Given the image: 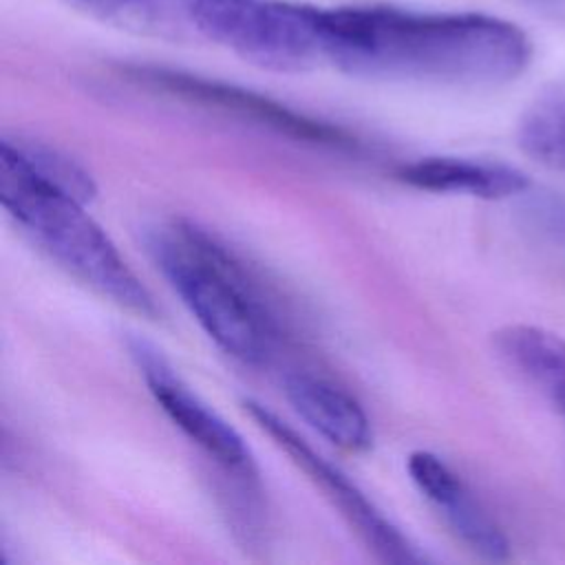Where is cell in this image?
<instances>
[{
	"instance_id": "obj_1",
	"label": "cell",
	"mask_w": 565,
	"mask_h": 565,
	"mask_svg": "<svg viewBox=\"0 0 565 565\" xmlns=\"http://www.w3.org/2000/svg\"><path fill=\"white\" fill-rule=\"evenodd\" d=\"M320 51L358 77L455 88L508 84L532 60V42L508 20L391 4L320 7Z\"/></svg>"
},
{
	"instance_id": "obj_2",
	"label": "cell",
	"mask_w": 565,
	"mask_h": 565,
	"mask_svg": "<svg viewBox=\"0 0 565 565\" xmlns=\"http://www.w3.org/2000/svg\"><path fill=\"white\" fill-rule=\"evenodd\" d=\"M146 245L157 269L221 351L243 364H267L280 342V320L247 265L190 221L148 230Z\"/></svg>"
},
{
	"instance_id": "obj_3",
	"label": "cell",
	"mask_w": 565,
	"mask_h": 565,
	"mask_svg": "<svg viewBox=\"0 0 565 565\" xmlns=\"http://www.w3.org/2000/svg\"><path fill=\"white\" fill-rule=\"evenodd\" d=\"M0 201L22 234L68 276L113 305L154 318L157 302L84 201L40 177L18 148L0 141Z\"/></svg>"
},
{
	"instance_id": "obj_4",
	"label": "cell",
	"mask_w": 565,
	"mask_h": 565,
	"mask_svg": "<svg viewBox=\"0 0 565 565\" xmlns=\"http://www.w3.org/2000/svg\"><path fill=\"white\" fill-rule=\"evenodd\" d=\"M192 26L267 71L294 73L322 62L320 7L285 0H196Z\"/></svg>"
},
{
	"instance_id": "obj_5",
	"label": "cell",
	"mask_w": 565,
	"mask_h": 565,
	"mask_svg": "<svg viewBox=\"0 0 565 565\" xmlns=\"http://www.w3.org/2000/svg\"><path fill=\"white\" fill-rule=\"evenodd\" d=\"M121 71L128 82L146 90L166 95L190 106L221 113L243 124L271 130L280 137L333 150H360V141L344 128L316 119L256 90L163 66L132 64Z\"/></svg>"
},
{
	"instance_id": "obj_6",
	"label": "cell",
	"mask_w": 565,
	"mask_h": 565,
	"mask_svg": "<svg viewBox=\"0 0 565 565\" xmlns=\"http://www.w3.org/2000/svg\"><path fill=\"white\" fill-rule=\"evenodd\" d=\"M254 424L300 468L307 479L324 492L358 539L384 563H419L426 556L382 514V510L331 461L316 452L287 422L256 399L243 402Z\"/></svg>"
},
{
	"instance_id": "obj_7",
	"label": "cell",
	"mask_w": 565,
	"mask_h": 565,
	"mask_svg": "<svg viewBox=\"0 0 565 565\" xmlns=\"http://www.w3.org/2000/svg\"><path fill=\"white\" fill-rule=\"evenodd\" d=\"M130 355L150 395L168 419L232 479L256 481V468L243 437L205 404L146 340H130Z\"/></svg>"
},
{
	"instance_id": "obj_8",
	"label": "cell",
	"mask_w": 565,
	"mask_h": 565,
	"mask_svg": "<svg viewBox=\"0 0 565 565\" xmlns=\"http://www.w3.org/2000/svg\"><path fill=\"white\" fill-rule=\"evenodd\" d=\"M406 470L446 527L470 552L488 561H505L510 556L505 532L444 459L428 450H415L408 455Z\"/></svg>"
},
{
	"instance_id": "obj_9",
	"label": "cell",
	"mask_w": 565,
	"mask_h": 565,
	"mask_svg": "<svg viewBox=\"0 0 565 565\" xmlns=\"http://www.w3.org/2000/svg\"><path fill=\"white\" fill-rule=\"evenodd\" d=\"M397 181L426 192L466 194L486 201L519 196L530 190V177L514 166L468 157H422L395 170Z\"/></svg>"
},
{
	"instance_id": "obj_10",
	"label": "cell",
	"mask_w": 565,
	"mask_h": 565,
	"mask_svg": "<svg viewBox=\"0 0 565 565\" xmlns=\"http://www.w3.org/2000/svg\"><path fill=\"white\" fill-rule=\"evenodd\" d=\"M285 397L291 408L333 446L360 452L373 441L371 422L355 397L324 377L291 373L285 377Z\"/></svg>"
},
{
	"instance_id": "obj_11",
	"label": "cell",
	"mask_w": 565,
	"mask_h": 565,
	"mask_svg": "<svg viewBox=\"0 0 565 565\" xmlns=\"http://www.w3.org/2000/svg\"><path fill=\"white\" fill-rule=\"evenodd\" d=\"M499 360L565 417V338L534 324H505L492 333Z\"/></svg>"
},
{
	"instance_id": "obj_12",
	"label": "cell",
	"mask_w": 565,
	"mask_h": 565,
	"mask_svg": "<svg viewBox=\"0 0 565 565\" xmlns=\"http://www.w3.org/2000/svg\"><path fill=\"white\" fill-rule=\"evenodd\" d=\"M102 22L157 35L181 38L192 26V9L196 0H68Z\"/></svg>"
},
{
	"instance_id": "obj_13",
	"label": "cell",
	"mask_w": 565,
	"mask_h": 565,
	"mask_svg": "<svg viewBox=\"0 0 565 565\" xmlns=\"http://www.w3.org/2000/svg\"><path fill=\"white\" fill-rule=\"evenodd\" d=\"M519 148L536 163L565 172V79L545 86L516 126Z\"/></svg>"
},
{
	"instance_id": "obj_14",
	"label": "cell",
	"mask_w": 565,
	"mask_h": 565,
	"mask_svg": "<svg viewBox=\"0 0 565 565\" xmlns=\"http://www.w3.org/2000/svg\"><path fill=\"white\" fill-rule=\"evenodd\" d=\"M9 139V137H7ZM18 152L26 159V163L46 181H51L53 185L62 188L64 192L73 194L75 199L88 203L97 188L95 181L90 179V174L77 163L73 161L68 154L60 152L57 148H51L46 143L40 141H26V139H9Z\"/></svg>"
},
{
	"instance_id": "obj_15",
	"label": "cell",
	"mask_w": 565,
	"mask_h": 565,
	"mask_svg": "<svg viewBox=\"0 0 565 565\" xmlns=\"http://www.w3.org/2000/svg\"><path fill=\"white\" fill-rule=\"evenodd\" d=\"M527 218L541 236L565 254V192H545L530 201Z\"/></svg>"
},
{
	"instance_id": "obj_16",
	"label": "cell",
	"mask_w": 565,
	"mask_h": 565,
	"mask_svg": "<svg viewBox=\"0 0 565 565\" xmlns=\"http://www.w3.org/2000/svg\"><path fill=\"white\" fill-rule=\"evenodd\" d=\"M521 4L552 18H565V0H519Z\"/></svg>"
}]
</instances>
